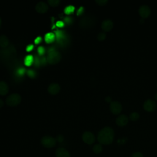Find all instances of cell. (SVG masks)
Instances as JSON below:
<instances>
[{
  "mask_svg": "<svg viewBox=\"0 0 157 157\" xmlns=\"http://www.w3.org/2000/svg\"><path fill=\"white\" fill-rule=\"evenodd\" d=\"M61 58V55L58 51L53 50L48 53L47 55V61L50 64H55L58 63Z\"/></svg>",
  "mask_w": 157,
  "mask_h": 157,
  "instance_id": "5",
  "label": "cell"
},
{
  "mask_svg": "<svg viewBox=\"0 0 157 157\" xmlns=\"http://www.w3.org/2000/svg\"><path fill=\"white\" fill-rule=\"evenodd\" d=\"M21 101V96L18 93H12L9 95L6 99V103L7 105L14 107L18 105Z\"/></svg>",
  "mask_w": 157,
  "mask_h": 157,
  "instance_id": "3",
  "label": "cell"
},
{
  "mask_svg": "<svg viewBox=\"0 0 157 157\" xmlns=\"http://www.w3.org/2000/svg\"><path fill=\"white\" fill-rule=\"evenodd\" d=\"M105 101H107V102H111L112 101V98L110 97V96H107L106 98H105Z\"/></svg>",
  "mask_w": 157,
  "mask_h": 157,
  "instance_id": "27",
  "label": "cell"
},
{
  "mask_svg": "<svg viewBox=\"0 0 157 157\" xmlns=\"http://www.w3.org/2000/svg\"><path fill=\"white\" fill-rule=\"evenodd\" d=\"M93 151H94V153H95L96 154H99V153H101L102 151V144H95L93 147Z\"/></svg>",
  "mask_w": 157,
  "mask_h": 157,
  "instance_id": "17",
  "label": "cell"
},
{
  "mask_svg": "<svg viewBox=\"0 0 157 157\" xmlns=\"http://www.w3.org/2000/svg\"><path fill=\"white\" fill-rule=\"evenodd\" d=\"M9 44V39L8 37L4 35H0V46L1 47H6Z\"/></svg>",
  "mask_w": 157,
  "mask_h": 157,
  "instance_id": "16",
  "label": "cell"
},
{
  "mask_svg": "<svg viewBox=\"0 0 157 157\" xmlns=\"http://www.w3.org/2000/svg\"><path fill=\"white\" fill-rule=\"evenodd\" d=\"M60 89H61V87L58 83H52L48 85L47 90L50 94L55 95L58 94L59 92Z\"/></svg>",
  "mask_w": 157,
  "mask_h": 157,
  "instance_id": "10",
  "label": "cell"
},
{
  "mask_svg": "<svg viewBox=\"0 0 157 157\" xmlns=\"http://www.w3.org/2000/svg\"><path fill=\"white\" fill-rule=\"evenodd\" d=\"M143 107L146 111L153 112L156 108V104L155 101L152 99H147L144 102Z\"/></svg>",
  "mask_w": 157,
  "mask_h": 157,
  "instance_id": "9",
  "label": "cell"
},
{
  "mask_svg": "<svg viewBox=\"0 0 157 157\" xmlns=\"http://www.w3.org/2000/svg\"><path fill=\"white\" fill-rule=\"evenodd\" d=\"M131 157H144L142 153L139 152V151H136L135 153H134Z\"/></svg>",
  "mask_w": 157,
  "mask_h": 157,
  "instance_id": "26",
  "label": "cell"
},
{
  "mask_svg": "<svg viewBox=\"0 0 157 157\" xmlns=\"http://www.w3.org/2000/svg\"><path fill=\"white\" fill-rule=\"evenodd\" d=\"M74 10V7L72 6H68L65 8V12L67 14L72 12Z\"/></svg>",
  "mask_w": 157,
  "mask_h": 157,
  "instance_id": "21",
  "label": "cell"
},
{
  "mask_svg": "<svg viewBox=\"0 0 157 157\" xmlns=\"http://www.w3.org/2000/svg\"><path fill=\"white\" fill-rule=\"evenodd\" d=\"M48 6L46 2L44 1H40L37 2L35 6L36 10L39 13H45L48 10Z\"/></svg>",
  "mask_w": 157,
  "mask_h": 157,
  "instance_id": "11",
  "label": "cell"
},
{
  "mask_svg": "<svg viewBox=\"0 0 157 157\" xmlns=\"http://www.w3.org/2000/svg\"><path fill=\"white\" fill-rule=\"evenodd\" d=\"M9 91V86L4 81H0V95H6Z\"/></svg>",
  "mask_w": 157,
  "mask_h": 157,
  "instance_id": "15",
  "label": "cell"
},
{
  "mask_svg": "<svg viewBox=\"0 0 157 157\" xmlns=\"http://www.w3.org/2000/svg\"><path fill=\"white\" fill-rule=\"evenodd\" d=\"M105 38H106V34L104 32H101L97 36V39L100 41L105 40Z\"/></svg>",
  "mask_w": 157,
  "mask_h": 157,
  "instance_id": "20",
  "label": "cell"
},
{
  "mask_svg": "<svg viewBox=\"0 0 157 157\" xmlns=\"http://www.w3.org/2000/svg\"><path fill=\"white\" fill-rule=\"evenodd\" d=\"M54 38V36L53 34L52 33H48L46 34L45 36V39H46V41H47L48 42H51Z\"/></svg>",
  "mask_w": 157,
  "mask_h": 157,
  "instance_id": "22",
  "label": "cell"
},
{
  "mask_svg": "<svg viewBox=\"0 0 157 157\" xmlns=\"http://www.w3.org/2000/svg\"><path fill=\"white\" fill-rule=\"evenodd\" d=\"M55 156L56 157H71L69 151L63 147H59L56 149Z\"/></svg>",
  "mask_w": 157,
  "mask_h": 157,
  "instance_id": "13",
  "label": "cell"
},
{
  "mask_svg": "<svg viewBox=\"0 0 157 157\" xmlns=\"http://www.w3.org/2000/svg\"><path fill=\"white\" fill-rule=\"evenodd\" d=\"M113 26V21L110 19H106L102 21L101 23V28L104 31H110Z\"/></svg>",
  "mask_w": 157,
  "mask_h": 157,
  "instance_id": "12",
  "label": "cell"
},
{
  "mask_svg": "<svg viewBox=\"0 0 157 157\" xmlns=\"http://www.w3.org/2000/svg\"><path fill=\"white\" fill-rule=\"evenodd\" d=\"M155 99L157 101V93L155 94Z\"/></svg>",
  "mask_w": 157,
  "mask_h": 157,
  "instance_id": "31",
  "label": "cell"
},
{
  "mask_svg": "<svg viewBox=\"0 0 157 157\" xmlns=\"http://www.w3.org/2000/svg\"><path fill=\"white\" fill-rule=\"evenodd\" d=\"M139 118V114L136 112H132L129 115V119L131 121H136Z\"/></svg>",
  "mask_w": 157,
  "mask_h": 157,
  "instance_id": "18",
  "label": "cell"
},
{
  "mask_svg": "<svg viewBox=\"0 0 157 157\" xmlns=\"http://www.w3.org/2000/svg\"><path fill=\"white\" fill-rule=\"evenodd\" d=\"M139 13L142 18H146L151 14V9L147 5H142L139 9Z\"/></svg>",
  "mask_w": 157,
  "mask_h": 157,
  "instance_id": "8",
  "label": "cell"
},
{
  "mask_svg": "<svg viewBox=\"0 0 157 157\" xmlns=\"http://www.w3.org/2000/svg\"><path fill=\"white\" fill-rule=\"evenodd\" d=\"M41 144L42 145L47 148H50L55 146L56 143V140L52 136H44L41 139Z\"/></svg>",
  "mask_w": 157,
  "mask_h": 157,
  "instance_id": "4",
  "label": "cell"
},
{
  "mask_svg": "<svg viewBox=\"0 0 157 157\" xmlns=\"http://www.w3.org/2000/svg\"><path fill=\"white\" fill-rule=\"evenodd\" d=\"M116 124L119 126H124L128 122V118L125 115H120L118 116L115 120Z\"/></svg>",
  "mask_w": 157,
  "mask_h": 157,
  "instance_id": "14",
  "label": "cell"
},
{
  "mask_svg": "<svg viewBox=\"0 0 157 157\" xmlns=\"http://www.w3.org/2000/svg\"><path fill=\"white\" fill-rule=\"evenodd\" d=\"M110 109L112 113L117 115L121 112L122 105L118 101H112L110 105Z\"/></svg>",
  "mask_w": 157,
  "mask_h": 157,
  "instance_id": "7",
  "label": "cell"
},
{
  "mask_svg": "<svg viewBox=\"0 0 157 157\" xmlns=\"http://www.w3.org/2000/svg\"><path fill=\"white\" fill-rule=\"evenodd\" d=\"M56 140V142H63L64 140V136L61 134H59L56 136V137L55 138Z\"/></svg>",
  "mask_w": 157,
  "mask_h": 157,
  "instance_id": "25",
  "label": "cell"
},
{
  "mask_svg": "<svg viewBox=\"0 0 157 157\" xmlns=\"http://www.w3.org/2000/svg\"><path fill=\"white\" fill-rule=\"evenodd\" d=\"M82 139L85 143L88 145L93 144L95 141V136L90 131L84 132L82 136Z\"/></svg>",
  "mask_w": 157,
  "mask_h": 157,
  "instance_id": "6",
  "label": "cell"
},
{
  "mask_svg": "<svg viewBox=\"0 0 157 157\" xmlns=\"http://www.w3.org/2000/svg\"><path fill=\"white\" fill-rule=\"evenodd\" d=\"M33 45H29L26 48H27V50H30L31 49H32V48H33Z\"/></svg>",
  "mask_w": 157,
  "mask_h": 157,
  "instance_id": "30",
  "label": "cell"
},
{
  "mask_svg": "<svg viewBox=\"0 0 157 157\" xmlns=\"http://www.w3.org/2000/svg\"><path fill=\"white\" fill-rule=\"evenodd\" d=\"M95 17L92 15H86L83 17L80 21L79 25L83 29H89L93 27L95 24Z\"/></svg>",
  "mask_w": 157,
  "mask_h": 157,
  "instance_id": "2",
  "label": "cell"
},
{
  "mask_svg": "<svg viewBox=\"0 0 157 157\" xmlns=\"http://www.w3.org/2000/svg\"><path fill=\"white\" fill-rule=\"evenodd\" d=\"M32 61H33V57L31 56H28L26 57L25 62L26 64L29 65L32 63Z\"/></svg>",
  "mask_w": 157,
  "mask_h": 157,
  "instance_id": "23",
  "label": "cell"
},
{
  "mask_svg": "<svg viewBox=\"0 0 157 157\" xmlns=\"http://www.w3.org/2000/svg\"><path fill=\"white\" fill-rule=\"evenodd\" d=\"M114 135L115 134L113 129L109 126H105L98 132L97 139L101 144L109 145L113 142Z\"/></svg>",
  "mask_w": 157,
  "mask_h": 157,
  "instance_id": "1",
  "label": "cell"
},
{
  "mask_svg": "<svg viewBox=\"0 0 157 157\" xmlns=\"http://www.w3.org/2000/svg\"><path fill=\"white\" fill-rule=\"evenodd\" d=\"M1 17H0V26H1Z\"/></svg>",
  "mask_w": 157,
  "mask_h": 157,
  "instance_id": "32",
  "label": "cell"
},
{
  "mask_svg": "<svg viewBox=\"0 0 157 157\" xmlns=\"http://www.w3.org/2000/svg\"><path fill=\"white\" fill-rule=\"evenodd\" d=\"M3 105H4V101H3L2 99H0V108H1V107H2Z\"/></svg>",
  "mask_w": 157,
  "mask_h": 157,
  "instance_id": "28",
  "label": "cell"
},
{
  "mask_svg": "<svg viewBox=\"0 0 157 157\" xmlns=\"http://www.w3.org/2000/svg\"><path fill=\"white\" fill-rule=\"evenodd\" d=\"M40 37H37V38H36V39L35 42H37V43H38V42H39V41H40Z\"/></svg>",
  "mask_w": 157,
  "mask_h": 157,
  "instance_id": "29",
  "label": "cell"
},
{
  "mask_svg": "<svg viewBox=\"0 0 157 157\" xmlns=\"http://www.w3.org/2000/svg\"><path fill=\"white\" fill-rule=\"evenodd\" d=\"M61 2L60 0H48V3L52 7H56Z\"/></svg>",
  "mask_w": 157,
  "mask_h": 157,
  "instance_id": "19",
  "label": "cell"
},
{
  "mask_svg": "<svg viewBox=\"0 0 157 157\" xmlns=\"http://www.w3.org/2000/svg\"><path fill=\"white\" fill-rule=\"evenodd\" d=\"M95 1H96V2L97 4H98L100 5V6H104V5H105V4L107 3V2H108L107 0H96Z\"/></svg>",
  "mask_w": 157,
  "mask_h": 157,
  "instance_id": "24",
  "label": "cell"
}]
</instances>
